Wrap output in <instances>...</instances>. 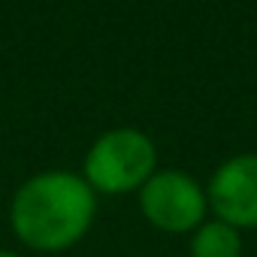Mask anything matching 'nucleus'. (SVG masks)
Instances as JSON below:
<instances>
[{
    "label": "nucleus",
    "mask_w": 257,
    "mask_h": 257,
    "mask_svg": "<svg viewBox=\"0 0 257 257\" xmlns=\"http://www.w3.org/2000/svg\"><path fill=\"white\" fill-rule=\"evenodd\" d=\"M140 209L146 221L164 233H191L206 221L209 200L194 176L182 170H155L140 188Z\"/></svg>",
    "instance_id": "obj_3"
},
{
    "label": "nucleus",
    "mask_w": 257,
    "mask_h": 257,
    "mask_svg": "<svg viewBox=\"0 0 257 257\" xmlns=\"http://www.w3.org/2000/svg\"><path fill=\"white\" fill-rule=\"evenodd\" d=\"M209 209L236 230H257V155L224 161L206 188Z\"/></svg>",
    "instance_id": "obj_4"
},
{
    "label": "nucleus",
    "mask_w": 257,
    "mask_h": 257,
    "mask_svg": "<svg viewBox=\"0 0 257 257\" xmlns=\"http://www.w3.org/2000/svg\"><path fill=\"white\" fill-rule=\"evenodd\" d=\"M191 257H242V233L227 221H203L191 239Z\"/></svg>",
    "instance_id": "obj_5"
},
{
    "label": "nucleus",
    "mask_w": 257,
    "mask_h": 257,
    "mask_svg": "<svg viewBox=\"0 0 257 257\" xmlns=\"http://www.w3.org/2000/svg\"><path fill=\"white\" fill-rule=\"evenodd\" d=\"M158 164L155 143L137 127H115L97 137L85 155V182L94 194H131L140 191Z\"/></svg>",
    "instance_id": "obj_2"
},
{
    "label": "nucleus",
    "mask_w": 257,
    "mask_h": 257,
    "mask_svg": "<svg viewBox=\"0 0 257 257\" xmlns=\"http://www.w3.org/2000/svg\"><path fill=\"white\" fill-rule=\"evenodd\" d=\"M0 257H19V254H13V251H0Z\"/></svg>",
    "instance_id": "obj_6"
},
{
    "label": "nucleus",
    "mask_w": 257,
    "mask_h": 257,
    "mask_svg": "<svg viewBox=\"0 0 257 257\" xmlns=\"http://www.w3.org/2000/svg\"><path fill=\"white\" fill-rule=\"evenodd\" d=\"M97 194L85 176L49 170L31 176L13 197L10 224L34 251H64L94 224Z\"/></svg>",
    "instance_id": "obj_1"
}]
</instances>
